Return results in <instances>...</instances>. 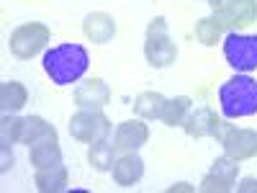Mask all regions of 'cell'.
I'll return each mask as SVG.
<instances>
[{"mask_svg": "<svg viewBox=\"0 0 257 193\" xmlns=\"http://www.w3.org/2000/svg\"><path fill=\"white\" fill-rule=\"evenodd\" d=\"M49 41H52V31L44 24L31 21V24H21V26H16L11 31L8 49H11V54L16 59L26 62V59H34L39 52H44Z\"/></svg>", "mask_w": 257, "mask_h": 193, "instance_id": "cell-3", "label": "cell"}, {"mask_svg": "<svg viewBox=\"0 0 257 193\" xmlns=\"http://www.w3.org/2000/svg\"><path fill=\"white\" fill-rule=\"evenodd\" d=\"M193 109V101L188 95H175V98H167L165 101V109H162V116L160 121L165 126H183L188 114Z\"/></svg>", "mask_w": 257, "mask_h": 193, "instance_id": "cell-19", "label": "cell"}, {"mask_svg": "<svg viewBox=\"0 0 257 193\" xmlns=\"http://www.w3.org/2000/svg\"><path fill=\"white\" fill-rule=\"evenodd\" d=\"M108 101H111V88L100 77H93L88 82L77 85L75 90V106L80 111H103L108 106Z\"/></svg>", "mask_w": 257, "mask_h": 193, "instance_id": "cell-10", "label": "cell"}, {"mask_svg": "<svg viewBox=\"0 0 257 193\" xmlns=\"http://www.w3.org/2000/svg\"><path fill=\"white\" fill-rule=\"evenodd\" d=\"M26 103H29V90L24 82L8 80L0 85V109H3V114H18Z\"/></svg>", "mask_w": 257, "mask_h": 193, "instance_id": "cell-17", "label": "cell"}, {"mask_svg": "<svg viewBox=\"0 0 257 193\" xmlns=\"http://www.w3.org/2000/svg\"><path fill=\"white\" fill-rule=\"evenodd\" d=\"M231 124H226L224 119L216 116V111L211 109V106H196V109H190L183 129H185V134L190 139H203V137H213V139H219L226 134V129Z\"/></svg>", "mask_w": 257, "mask_h": 193, "instance_id": "cell-6", "label": "cell"}, {"mask_svg": "<svg viewBox=\"0 0 257 193\" xmlns=\"http://www.w3.org/2000/svg\"><path fill=\"white\" fill-rule=\"evenodd\" d=\"M193 34H196V41H201L203 47H216L221 41V36H224V26L213 16H206V18L196 21Z\"/></svg>", "mask_w": 257, "mask_h": 193, "instance_id": "cell-21", "label": "cell"}, {"mask_svg": "<svg viewBox=\"0 0 257 193\" xmlns=\"http://www.w3.org/2000/svg\"><path fill=\"white\" fill-rule=\"evenodd\" d=\"M13 144H0V173H8V170L16 165V157H13Z\"/></svg>", "mask_w": 257, "mask_h": 193, "instance_id": "cell-26", "label": "cell"}, {"mask_svg": "<svg viewBox=\"0 0 257 193\" xmlns=\"http://www.w3.org/2000/svg\"><path fill=\"white\" fill-rule=\"evenodd\" d=\"M206 3H208L211 8H216V6H221V3H226V0H206Z\"/></svg>", "mask_w": 257, "mask_h": 193, "instance_id": "cell-29", "label": "cell"}, {"mask_svg": "<svg viewBox=\"0 0 257 193\" xmlns=\"http://www.w3.org/2000/svg\"><path fill=\"white\" fill-rule=\"evenodd\" d=\"M231 188H234V185L224 183L221 178L211 175V173H206V175H203V180H201V190H203V193H229Z\"/></svg>", "mask_w": 257, "mask_h": 193, "instance_id": "cell-24", "label": "cell"}, {"mask_svg": "<svg viewBox=\"0 0 257 193\" xmlns=\"http://www.w3.org/2000/svg\"><path fill=\"white\" fill-rule=\"evenodd\" d=\"M116 155H118V149L108 139H98L88 147V162H90V167L95 170V173H111V167L116 162Z\"/></svg>", "mask_w": 257, "mask_h": 193, "instance_id": "cell-16", "label": "cell"}, {"mask_svg": "<svg viewBox=\"0 0 257 193\" xmlns=\"http://www.w3.org/2000/svg\"><path fill=\"white\" fill-rule=\"evenodd\" d=\"M41 64H44V72L49 75V80L54 85H72L88 72L90 57H88L85 47L70 41V44H57V47L47 49Z\"/></svg>", "mask_w": 257, "mask_h": 193, "instance_id": "cell-1", "label": "cell"}, {"mask_svg": "<svg viewBox=\"0 0 257 193\" xmlns=\"http://www.w3.org/2000/svg\"><path fill=\"white\" fill-rule=\"evenodd\" d=\"M237 193H257V178H252V175L242 178L237 185Z\"/></svg>", "mask_w": 257, "mask_h": 193, "instance_id": "cell-27", "label": "cell"}, {"mask_svg": "<svg viewBox=\"0 0 257 193\" xmlns=\"http://www.w3.org/2000/svg\"><path fill=\"white\" fill-rule=\"evenodd\" d=\"M167 190H170V193H175V190H193V185H190V183H175V185H170Z\"/></svg>", "mask_w": 257, "mask_h": 193, "instance_id": "cell-28", "label": "cell"}, {"mask_svg": "<svg viewBox=\"0 0 257 193\" xmlns=\"http://www.w3.org/2000/svg\"><path fill=\"white\" fill-rule=\"evenodd\" d=\"M147 36H170V26H167V21L162 16L152 18L147 24Z\"/></svg>", "mask_w": 257, "mask_h": 193, "instance_id": "cell-25", "label": "cell"}, {"mask_svg": "<svg viewBox=\"0 0 257 193\" xmlns=\"http://www.w3.org/2000/svg\"><path fill=\"white\" fill-rule=\"evenodd\" d=\"M111 132H113V124L103 111H77L70 119V137L82 142V144L108 139Z\"/></svg>", "mask_w": 257, "mask_h": 193, "instance_id": "cell-5", "label": "cell"}, {"mask_svg": "<svg viewBox=\"0 0 257 193\" xmlns=\"http://www.w3.org/2000/svg\"><path fill=\"white\" fill-rule=\"evenodd\" d=\"M224 57L229 62V67H234L237 72L257 70V34L226 31V36H224Z\"/></svg>", "mask_w": 257, "mask_h": 193, "instance_id": "cell-4", "label": "cell"}, {"mask_svg": "<svg viewBox=\"0 0 257 193\" xmlns=\"http://www.w3.org/2000/svg\"><path fill=\"white\" fill-rule=\"evenodd\" d=\"M211 16L224 26V31H239L257 21V0H226L211 8Z\"/></svg>", "mask_w": 257, "mask_h": 193, "instance_id": "cell-7", "label": "cell"}, {"mask_svg": "<svg viewBox=\"0 0 257 193\" xmlns=\"http://www.w3.org/2000/svg\"><path fill=\"white\" fill-rule=\"evenodd\" d=\"M149 142V126L144 124V119H132V121H121L113 132V144L118 149V155L123 152H137Z\"/></svg>", "mask_w": 257, "mask_h": 193, "instance_id": "cell-9", "label": "cell"}, {"mask_svg": "<svg viewBox=\"0 0 257 193\" xmlns=\"http://www.w3.org/2000/svg\"><path fill=\"white\" fill-rule=\"evenodd\" d=\"M208 173L216 175V178H221V180L229 183V185H234V183H237V175H239V160H234V157H229V155H221V157L213 160V165H211Z\"/></svg>", "mask_w": 257, "mask_h": 193, "instance_id": "cell-22", "label": "cell"}, {"mask_svg": "<svg viewBox=\"0 0 257 193\" xmlns=\"http://www.w3.org/2000/svg\"><path fill=\"white\" fill-rule=\"evenodd\" d=\"M34 183L41 193H62L70 185V173H67V167H64V162H59V165L47 167V170H36Z\"/></svg>", "mask_w": 257, "mask_h": 193, "instance_id": "cell-15", "label": "cell"}, {"mask_svg": "<svg viewBox=\"0 0 257 193\" xmlns=\"http://www.w3.org/2000/svg\"><path fill=\"white\" fill-rule=\"evenodd\" d=\"M165 101H167V98H165L162 93H157V90H144V93H139L137 101H134V114H137L139 119H144V121H155V119L162 116Z\"/></svg>", "mask_w": 257, "mask_h": 193, "instance_id": "cell-18", "label": "cell"}, {"mask_svg": "<svg viewBox=\"0 0 257 193\" xmlns=\"http://www.w3.org/2000/svg\"><path fill=\"white\" fill-rule=\"evenodd\" d=\"M111 178L121 188H132L144 178V160L137 152H123L111 167Z\"/></svg>", "mask_w": 257, "mask_h": 193, "instance_id": "cell-11", "label": "cell"}, {"mask_svg": "<svg viewBox=\"0 0 257 193\" xmlns=\"http://www.w3.org/2000/svg\"><path fill=\"white\" fill-rule=\"evenodd\" d=\"M44 142H59L57 129L41 116H24V124H21V144H26L29 149Z\"/></svg>", "mask_w": 257, "mask_h": 193, "instance_id": "cell-13", "label": "cell"}, {"mask_svg": "<svg viewBox=\"0 0 257 193\" xmlns=\"http://www.w3.org/2000/svg\"><path fill=\"white\" fill-rule=\"evenodd\" d=\"M221 114L226 119H244L257 114V80L249 72H237L219 88Z\"/></svg>", "mask_w": 257, "mask_h": 193, "instance_id": "cell-2", "label": "cell"}, {"mask_svg": "<svg viewBox=\"0 0 257 193\" xmlns=\"http://www.w3.org/2000/svg\"><path fill=\"white\" fill-rule=\"evenodd\" d=\"M82 34L88 36L93 44H108L116 36V18L105 11H95L90 16H85L82 21Z\"/></svg>", "mask_w": 257, "mask_h": 193, "instance_id": "cell-14", "label": "cell"}, {"mask_svg": "<svg viewBox=\"0 0 257 193\" xmlns=\"http://www.w3.org/2000/svg\"><path fill=\"white\" fill-rule=\"evenodd\" d=\"M144 57L155 70H165L178 59V47L170 36H147L144 41Z\"/></svg>", "mask_w": 257, "mask_h": 193, "instance_id": "cell-12", "label": "cell"}, {"mask_svg": "<svg viewBox=\"0 0 257 193\" xmlns=\"http://www.w3.org/2000/svg\"><path fill=\"white\" fill-rule=\"evenodd\" d=\"M31 165L36 170H47V167H54L62 162V147L59 142H44V144H36L31 147V155H29Z\"/></svg>", "mask_w": 257, "mask_h": 193, "instance_id": "cell-20", "label": "cell"}, {"mask_svg": "<svg viewBox=\"0 0 257 193\" xmlns=\"http://www.w3.org/2000/svg\"><path fill=\"white\" fill-rule=\"evenodd\" d=\"M21 124H24V116L3 114V119H0V144H21Z\"/></svg>", "mask_w": 257, "mask_h": 193, "instance_id": "cell-23", "label": "cell"}, {"mask_svg": "<svg viewBox=\"0 0 257 193\" xmlns=\"http://www.w3.org/2000/svg\"><path fill=\"white\" fill-rule=\"evenodd\" d=\"M221 147H224V155L239 160V162L257 157V129L229 126L226 134L221 137Z\"/></svg>", "mask_w": 257, "mask_h": 193, "instance_id": "cell-8", "label": "cell"}]
</instances>
